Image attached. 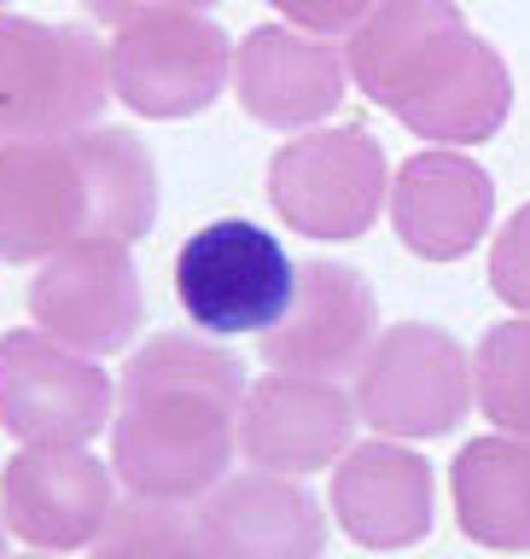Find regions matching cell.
I'll use <instances>...</instances> for the list:
<instances>
[{
    "mask_svg": "<svg viewBox=\"0 0 530 559\" xmlns=\"http://www.w3.org/2000/svg\"><path fill=\"white\" fill-rule=\"evenodd\" d=\"M245 367L192 332H157L134 349L117 391L111 466L146 501H187L222 484L239 449Z\"/></svg>",
    "mask_w": 530,
    "mask_h": 559,
    "instance_id": "6da1fadb",
    "label": "cell"
},
{
    "mask_svg": "<svg viewBox=\"0 0 530 559\" xmlns=\"http://www.w3.org/2000/svg\"><path fill=\"white\" fill-rule=\"evenodd\" d=\"M344 64L362 94L420 140L479 146L514 111V76L455 0H374L350 29Z\"/></svg>",
    "mask_w": 530,
    "mask_h": 559,
    "instance_id": "7a4b0ae2",
    "label": "cell"
},
{
    "mask_svg": "<svg viewBox=\"0 0 530 559\" xmlns=\"http://www.w3.org/2000/svg\"><path fill=\"white\" fill-rule=\"evenodd\" d=\"M157 222V169L129 129L0 140V262H42L82 239L134 245Z\"/></svg>",
    "mask_w": 530,
    "mask_h": 559,
    "instance_id": "3957f363",
    "label": "cell"
},
{
    "mask_svg": "<svg viewBox=\"0 0 530 559\" xmlns=\"http://www.w3.org/2000/svg\"><path fill=\"white\" fill-rule=\"evenodd\" d=\"M111 99V52L82 24L0 17V140L82 134Z\"/></svg>",
    "mask_w": 530,
    "mask_h": 559,
    "instance_id": "277c9868",
    "label": "cell"
},
{
    "mask_svg": "<svg viewBox=\"0 0 530 559\" xmlns=\"http://www.w3.org/2000/svg\"><path fill=\"white\" fill-rule=\"evenodd\" d=\"M297 269L274 234L257 222H210L175 257V297L192 326L216 332H269L292 304Z\"/></svg>",
    "mask_w": 530,
    "mask_h": 559,
    "instance_id": "5b68a950",
    "label": "cell"
},
{
    "mask_svg": "<svg viewBox=\"0 0 530 559\" xmlns=\"http://www.w3.org/2000/svg\"><path fill=\"white\" fill-rule=\"evenodd\" d=\"M472 391V361L444 326L402 321L385 326L362 361L356 414L385 437H444L461 426Z\"/></svg>",
    "mask_w": 530,
    "mask_h": 559,
    "instance_id": "8992f818",
    "label": "cell"
},
{
    "mask_svg": "<svg viewBox=\"0 0 530 559\" xmlns=\"http://www.w3.org/2000/svg\"><path fill=\"white\" fill-rule=\"evenodd\" d=\"M269 204L304 239H362L385 204V146L367 129H315L269 164Z\"/></svg>",
    "mask_w": 530,
    "mask_h": 559,
    "instance_id": "52a82bcc",
    "label": "cell"
},
{
    "mask_svg": "<svg viewBox=\"0 0 530 559\" xmlns=\"http://www.w3.org/2000/svg\"><path fill=\"white\" fill-rule=\"evenodd\" d=\"M111 52V94L140 117L175 122L216 105L222 82L234 76V47L222 24L204 12H164L117 29Z\"/></svg>",
    "mask_w": 530,
    "mask_h": 559,
    "instance_id": "ba28073f",
    "label": "cell"
},
{
    "mask_svg": "<svg viewBox=\"0 0 530 559\" xmlns=\"http://www.w3.org/2000/svg\"><path fill=\"white\" fill-rule=\"evenodd\" d=\"M111 419V379L47 332L0 338V426L42 449H82Z\"/></svg>",
    "mask_w": 530,
    "mask_h": 559,
    "instance_id": "9c48e42d",
    "label": "cell"
},
{
    "mask_svg": "<svg viewBox=\"0 0 530 559\" xmlns=\"http://www.w3.org/2000/svg\"><path fill=\"white\" fill-rule=\"evenodd\" d=\"M30 314L47 338H59L82 356H111L146 321V292L129 245L82 239L42 262L30 286Z\"/></svg>",
    "mask_w": 530,
    "mask_h": 559,
    "instance_id": "30bf717a",
    "label": "cell"
},
{
    "mask_svg": "<svg viewBox=\"0 0 530 559\" xmlns=\"http://www.w3.org/2000/svg\"><path fill=\"white\" fill-rule=\"evenodd\" d=\"M379 338V297L344 262H304L286 314L262 332V361L297 379L362 373Z\"/></svg>",
    "mask_w": 530,
    "mask_h": 559,
    "instance_id": "8fae6325",
    "label": "cell"
},
{
    "mask_svg": "<svg viewBox=\"0 0 530 559\" xmlns=\"http://www.w3.org/2000/svg\"><path fill=\"white\" fill-rule=\"evenodd\" d=\"M111 472L87 449H42L24 443L0 472V519L12 536L47 554H76L99 542L111 519Z\"/></svg>",
    "mask_w": 530,
    "mask_h": 559,
    "instance_id": "7c38bea8",
    "label": "cell"
},
{
    "mask_svg": "<svg viewBox=\"0 0 530 559\" xmlns=\"http://www.w3.org/2000/svg\"><path fill=\"white\" fill-rule=\"evenodd\" d=\"M204 559H321L327 513L286 472L222 478L192 513Z\"/></svg>",
    "mask_w": 530,
    "mask_h": 559,
    "instance_id": "4fadbf2b",
    "label": "cell"
},
{
    "mask_svg": "<svg viewBox=\"0 0 530 559\" xmlns=\"http://www.w3.org/2000/svg\"><path fill=\"white\" fill-rule=\"evenodd\" d=\"M356 431V402L332 379H297V373H269L245 391L239 408V449L262 472H315L350 454Z\"/></svg>",
    "mask_w": 530,
    "mask_h": 559,
    "instance_id": "5bb4252c",
    "label": "cell"
},
{
    "mask_svg": "<svg viewBox=\"0 0 530 559\" xmlns=\"http://www.w3.org/2000/svg\"><path fill=\"white\" fill-rule=\"evenodd\" d=\"M234 87L269 129H315L344 99V59L309 29L262 24L234 52Z\"/></svg>",
    "mask_w": 530,
    "mask_h": 559,
    "instance_id": "9a60e30c",
    "label": "cell"
},
{
    "mask_svg": "<svg viewBox=\"0 0 530 559\" xmlns=\"http://www.w3.org/2000/svg\"><path fill=\"white\" fill-rule=\"evenodd\" d=\"M496 216V187L490 175L461 152H420L397 169L391 187V222L397 239L426 262H455L479 251Z\"/></svg>",
    "mask_w": 530,
    "mask_h": 559,
    "instance_id": "2e32d148",
    "label": "cell"
},
{
    "mask_svg": "<svg viewBox=\"0 0 530 559\" xmlns=\"http://www.w3.org/2000/svg\"><path fill=\"white\" fill-rule=\"evenodd\" d=\"M332 513L362 548L397 554L432 531V461L397 443H362L332 466Z\"/></svg>",
    "mask_w": 530,
    "mask_h": 559,
    "instance_id": "e0dca14e",
    "label": "cell"
},
{
    "mask_svg": "<svg viewBox=\"0 0 530 559\" xmlns=\"http://www.w3.org/2000/svg\"><path fill=\"white\" fill-rule=\"evenodd\" d=\"M455 519L479 548L530 554V437H472L449 472Z\"/></svg>",
    "mask_w": 530,
    "mask_h": 559,
    "instance_id": "ac0fdd59",
    "label": "cell"
},
{
    "mask_svg": "<svg viewBox=\"0 0 530 559\" xmlns=\"http://www.w3.org/2000/svg\"><path fill=\"white\" fill-rule=\"evenodd\" d=\"M472 391L496 431L530 437V321H502L472 356Z\"/></svg>",
    "mask_w": 530,
    "mask_h": 559,
    "instance_id": "d6986e66",
    "label": "cell"
},
{
    "mask_svg": "<svg viewBox=\"0 0 530 559\" xmlns=\"http://www.w3.org/2000/svg\"><path fill=\"white\" fill-rule=\"evenodd\" d=\"M94 559H204L199 524L175 513V501H122L111 507L105 531L94 542Z\"/></svg>",
    "mask_w": 530,
    "mask_h": 559,
    "instance_id": "ffe728a7",
    "label": "cell"
},
{
    "mask_svg": "<svg viewBox=\"0 0 530 559\" xmlns=\"http://www.w3.org/2000/svg\"><path fill=\"white\" fill-rule=\"evenodd\" d=\"M490 286H496L502 304H514L530 314V204L496 234V251H490Z\"/></svg>",
    "mask_w": 530,
    "mask_h": 559,
    "instance_id": "44dd1931",
    "label": "cell"
},
{
    "mask_svg": "<svg viewBox=\"0 0 530 559\" xmlns=\"http://www.w3.org/2000/svg\"><path fill=\"white\" fill-rule=\"evenodd\" d=\"M269 7H280L309 35H339V29H356L374 12V0H269Z\"/></svg>",
    "mask_w": 530,
    "mask_h": 559,
    "instance_id": "7402d4cb",
    "label": "cell"
},
{
    "mask_svg": "<svg viewBox=\"0 0 530 559\" xmlns=\"http://www.w3.org/2000/svg\"><path fill=\"white\" fill-rule=\"evenodd\" d=\"M210 0H87V12L99 17V24H117L129 29L140 17H164V12H204Z\"/></svg>",
    "mask_w": 530,
    "mask_h": 559,
    "instance_id": "603a6c76",
    "label": "cell"
},
{
    "mask_svg": "<svg viewBox=\"0 0 530 559\" xmlns=\"http://www.w3.org/2000/svg\"><path fill=\"white\" fill-rule=\"evenodd\" d=\"M0 559H7V519H0Z\"/></svg>",
    "mask_w": 530,
    "mask_h": 559,
    "instance_id": "cb8c5ba5",
    "label": "cell"
},
{
    "mask_svg": "<svg viewBox=\"0 0 530 559\" xmlns=\"http://www.w3.org/2000/svg\"><path fill=\"white\" fill-rule=\"evenodd\" d=\"M0 7H7V0H0Z\"/></svg>",
    "mask_w": 530,
    "mask_h": 559,
    "instance_id": "d4e9b609",
    "label": "cell"
}]
</instances>
